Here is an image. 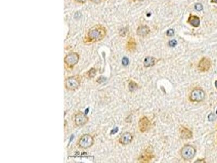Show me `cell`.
Returning <instances> with one entry per match:
<instances>
[{
    "mask_svg": "<svg viewBox=\"0 0 217 163\" xmlns=\"http://www.w3.org/2000/svg\"><path fill=\"white\" fill-rule=\"evenodd\" d=\"M150 121L147 117L144 116L138 122L139 129L141 132H146L150 126Z\"/></svg>",
    "mask_w": 217,
    "mask_h": 163,
    "instance_id": "9",
    "label": "cell"
},
{
    "mask_svg": "<svg viewBox=\"0 0 217 163\" xmlns=\"http://www.w3.org/2000/svg\"><path fill=\"white\" fill-rule=\"evenodd\" d=\"M94 144V139L92 136L85 134L80 138L78 141V146L82 149H87L91 146Z\"/></svg>",
    "mask_w": 217,
    "mask_h": 163,
    "instance_id": "3",
    "label": "cell"
},
{
    "mask_svg": "<svg viewBox=\"0 0 217 163\" xmlns=\"http://www.w3.org/2000/svg\"><path fill=\"white\" fill-rule=\"evenodd\" d=\"M215 86L217 89V80L215 82Z\"/></svg>",
    "mask_w": 217,
    "mask_h": 163,
    "instance_id": "26",
    "label": "cell"
},
{
    "mask_svg": "<svg viewBox=\"0 0 217 163\" xmlns=\"http://www.w3.org/2000/svg\"><path fill=\"white\" fill-rule=\"evenodd\" d=\"M169 46L171 47H174L177 44V42H176V40H171L170 42H169Z\"/></svg>",
    "mask_w": 217,
    "mask_h": 163,
    "instance_id": "21",
    "label": "cell"
},
{
    "mask_svg": "<svg viewBox=\"0 0 217 163\" xmlns=\"http://www.w3.org/2000/svg\"><path fill=\"white\" fill-rule=\"evenodd\" d=\"M129 89L130 91H133L136 90L138 88V85L137 83L134 82V81H131L129 84Z\"/></svg>",
    "mask_w": 217,
    "mask_h": 163,
    "instance_id": "17",
    "label": "cell"
},
{
    "mask_svg": "<svg viewBox=\"0 0 217 163\" xmlns=\"http://www.w3.org/2000/svg\"><path fill=\"white\" fill-rule=\"evenodd\" d=\"M96 69H95L94 68H91V69L89 70L87 72V75L88 77L92 78H94L96 75Z\"/></svg>",
    "mask_w": 217,
    "mask_h": 163,
    "instance_id": "18",
    "label": "cell"
},
{
    "mask_svg": "<svg viewBox=\"0 0 217 163\" xmlns=\"http://www.w3.org/2000/svg\"><path fill=\"white\" fill-rule=\"evenodd\" d=\"M150 32V29L147 26H141L138 28L137 34L141 36H146Z\"/></svg>",
    "mask_w": 217,
    "mask_h": 163,
    "instance_id": "13",
    "label": "cell"
},
{
    "mask_svg": "<svg viewBox=\"0 0 217 163\" xmlns=\"http://www.w3.org/2000/svg\"><path fill=\"white\" fill-rule=\"evenodd\" d=\"M122 64H123L124 66L127 65L128 64V59L126 58V57H124V58L123 59V60H122Z\"/></svg>",
    "mask_w": 217,
    "mask_h": 163,
    "instance_id": "22",
    "label": "cell"
},
{
    "mask_svg": "<svg viewBox=\"0 0 217 163\" xmlns=\"http://www.w3.org/2000/svg\"><path fill=\"white\" fill-rule=\"evenodd\" d=\"M154 157L152 152L148 149L145 152H143L139 158V162L140 163H149Z\"/></svg>",
    "mask_w": 217,
    "mask_h": 163,
    "instance_id": "10",
    "label": "cell"
},
{
    "mask_svg": "<svg viewBox=\"0 0 217 163\" xmlns=\"http://www.w3.org/2000/svg\"><path fill=\"white\" fill-rule=\"evenodd\" d=\"M156 58L153 57H147L144 61V66L145 67H150L154 66L157 63Z\"/></svg>",
    "mask_w": 217,
    "mask_h": 163,
    "instance_id": "15",
    "label": "cell"
},
{
    "mask_svg": "<svg viewBox=\"0 0 217 163\" xmlns=\"http://www.w3.org/2000/svg\"><path fill=\"white\" fill-rule=\"evenodd\" d=\"M195 8L196 10H197L198 11H201V10H203V7L200 3H198L195 5Z\"/></svg>",
    "mask_w": 217,
    "mask_h": 163,
    "instance_id": "19",
    "label": "cell"
},
{
    "mask_svg": "<svg viewBox=\"0 0 217 163\" xmlns=\"http://www.w3.org/2000/svg\"><path fill=\"white\" fill-rule=\"evenodd\" d=\"M180 153L182 158L184 160H191L195 156L196 150L194 147L190 145H187L182 148Z\"/></svg>",
    "mask_w": 217,
    "mask_h": 163,
    "instance_id": "5",
    "label": "cell"
},
{
    "mask_svg": "<svg viewBox=\"0 0 217 163\" xmlns=\"http://www.w3.org/2000/svg\"><path fill=\"white\" fill-rule=\"evenodd\" d=\"M82 79L80 76L76 75L67 78L64 82L65 88L69 91H73L79 88L81 84Z\"/></svg>",
    "mask_w": 217,
    "mask_h": 163,
    "instance_id": "2",
    "label": "cell"
},
{
    "mask_svg": "<svg viewBox=\"0 0 217 163\" xmlns=\"http://www.w3.org/2000/svg\"><path fill=\"white\" fill-rule=\"evenodd\" d=\"M174 34V31L172 29H170V30H168L167 32V34L168 36H173Z\"/></svg>",
    "mask_w": 217,
    "mask_h": 163,
    "instance_id": "20",
    "label": "cell"
},
{
    "mask_svg": "<svg viewBox=\"0 0 217 163\" xmlns=\"http://www.w3.org/2000/svg\"><path fill=\"white\" fill-rule=\"evenodd\" d=\"M136 43L134 39H130L127 44V49L130 51H133L135 50Z\"/></svg>",
    "mask_w": 217,
    "mask_h": 163,
    "instance_id": "16",
    "label": "cell"
},
{
    "mask_svg": "<svg viewBox=\"0 0 217 163\" xmlns=\"http://www.w3.org/2000/svg\"><path fill=\"white\" fill-rule=\"evenodd\" d=\"M211 67V61L210 59L206 57H203L201 59L198 64V69L200 72L207 71Z\"/></svg>",
    "mask_w": 217,
    "mask_h": 163,
    "instance_id": "8",
    "label": "cell"
},
{
    "mask_svg": "<svg viewBox=\"0 0 217 163\" xmlns=\"http://www.w3.org/2000/svg\"><path fill=\"white\" fill-rule=\"evenodd\" d=\"M88 121V117L85 114L82 113V112H79L74 115V124L77 126H83Z\"/></svg>",
    "mask_w": 217,
    "mask_h": 163,
    "instance_id": "7",
    "label": "cell"
},
{
    "mask_svg": "<svg viewBox=\"0 0 217 163\" xmlns=\"http://www.w3.org/2000/svg\"><path fill=\"white\" fill-rule=\"evenodd\" d=\"M134 1H142V0H134Z\"/></svg>",
    "mask_w": 217,
    "mask_h": 163,
    "instance_id": "27",
    "label": "cell"
},
{
    "mask_svg": "<svg viewBox=\"0 0 217 163\" xmlns=\"http://www.w3.org/2000/svg\"><path fill=\"white\" fill-rule=\"evenodd\" d=\"M205 97V92L200 89L193 90L190 94V100L192 102H200L204 100Z\"/></svg>",
    "mask_w": 217,
    "mask_h": 163,
    "instance_id": "6",
    "label": "cell"
},
{
    "mask_svg": "<svg viewBox=\"0 0 217 163\" xmlns=\"http://www.w3.org/2000/svg\"><path fill=\"white\" fill-rule=\"evenodd\" d=\"M92 2H93L94 3H96V4H98L101 2L102 0H91Z\"/></svg>",
    "mask_w": 217,
    "mask_h": 163,
    "instance_id": "23",
    "label": "cell"
},
{
    "mask_svg": "<svg viewBox=\"0 0 217 163\" xmlns=\"http://www.w3.org/2000/svg\"><path fill=\"white\" fill-rule=\"evenodd\" d=\"M106 31L102 26H95L88 31L86 41L88 42H99L105 36Z\"/></svg>",
    "mask_w": 217,
    "mask_h": 163,
    "instance_id": "1",
    "label": "cell"
},
{
    "mask_svg": "<svg viewBox=\"0 0 217 163\" xmlns=\"http://www.w3.org/2000/svg\"><path fill=\"white\" fill-rule=\"evenodd\" d=\"M132 134L129 132L124 133L119 139V143L122 145H126L130 144L132 141Z\"/></svg>",
    "mask_w": 217,
    "mask_h": 163,
    "instance_id": "11",
    "label": "cell"
},
{
    "mask_svg": "<svg viewBox=\"0 0 217 163\" xmlns=\"http://www.w3.org/2000/svg\"><path fill=\"white\" fill-rule=\"evenodd\" d=\"M187 22H188L190 25H192V26H194L195 27H198L200 25L199 17L197 16H195V15H190Z\"/></svg>",
    "mask_w": 217,
    "mask_h": 163,
    "instance_id": "14",
    "label": "cell"
},
{
    "mask_svg": "<svg viewBox=\"0 0 217 163\" xmlns=\"http://www.w3.org/2000/svg\"><path fill=\"white\" fill-rule=\"evenodd\" d=\"M79 60V55L77 52H72L68 54L64 58V61L66 67L72 69L77 65Z\"/></svg>",
    "mask_w": 217,
    "mask_h": 163,
    "instance_id": "4",
    "label": "cell"
},
{
    "mask_svg": "<svg viewBox=\"0 0 217 163\" xmlns=\"http://www.w3.org/2000/svg\"><path fill=\"white\" fill-rule=\"evenodd\" d=\"M76 1L78 2V3H85L87 0H76Z\"/></svg>",
    "mask_w": 217,
    "mask_h": 163,
    "instance_id": "24",
    "label": "cell"
},
{
    "mask_svg": "<svg viewBox=\"0 0 217 163\" xmlns=\"http://www.w3.org/2000/svg\"><path fill=\"white\" fill-rule=\"evenodd\" d=\"M180 132L181 138L183 139H188L192 137V132L186 127L181 126L180 127Z\"/></svg>",
    "mask_w": 217,
    "mask_h": 163,
    "instance_id": "12",
    "label": "cell"
},
{
    "mask_svg": "<svg viewBox=\"0 0 217 163\" xmlns=\"http://www.w3.org/2000/svg\"><path fill=\"white\" fill-rule=\"evenodd\" d=\"M212 3H217V0H211Z\"/></svg>",
    "mask_w": 217,
    "mask_h": 163,
    "instance_id": "25",
    "label": "cell"
}]
</instances>
